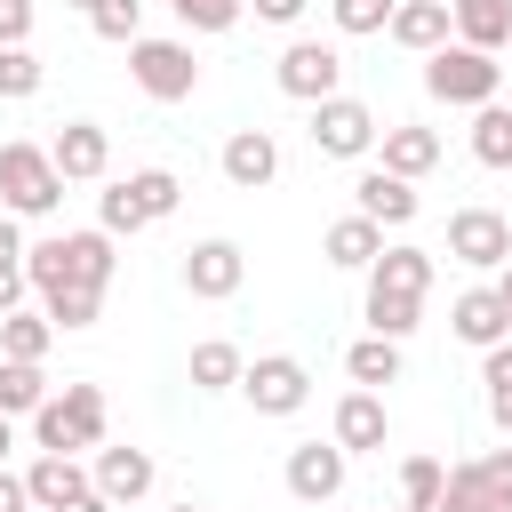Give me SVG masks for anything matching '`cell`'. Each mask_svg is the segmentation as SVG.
Returning <instances> with one entry per match:
<instances>
[{"mask_svg": "<svg viewBox=\"0 0 512 512\" xmlns=\"http://www.w3.org/2000/svg\"><path fill=\"white\" fill-rule=\"evenodd\" d=\"M120 256H112V232H56V240H32L24 248V280L48 296V288H112Z\"/></svg>", "mask_w": 512, "mask_h": 512, "instance_id": "obj_1", "label": "cell"}, {"mask_svg": "<svg viewBox=\"0 0 512 512\" xmlns=\"http://www.w3.org/2000/svg\"><path fill=\"white\" fill-rule=\"evenodd\" d=\"M104 424H112L104 384H64V392H48L32 408V440L56 448V456H96L104 448Z\"/></svg>", "mask_w": 512, "mask_h": 512, "instance_id": "obj_2", "label": "cell"}, {"mask_svg": "<svg viewBox=\"0 0 512 512\" xmlns=\"http://www.w3.org/2000/svg\"><path fill=\"white\" fill-rule=\"evenodd\" d=\"M176 200H184V184H176V168H136V176H120L104 200H96V224L120 240V232H144V224H160V216H176Z\"/></svg>", "mask_w": 512, "mask_h": 512, "instance_id": "obj_3", "label": "cell"}, {"mask_svg": "<svg viewBox=\"0 0 512 512\" xmlns=\"http://www.w3.org/2000/svg\"><path fill=\"white\" fill-rule=\"evenodd\" d=\"M56 200H64V176H56L48 144L8 136V144H0V208H8V216H56Z\"/></svg>", "mask_w": 512, "mask_h": 512, "instance_id": "obj_4", "label": "cell"}, {"mask_svg": "<svg viewBox=\"0 0 512 512\" xmlns=\"http://www.w3.org/2000/svg\"><path fill=\"white\" fill-rule=\"evenodd\" d=\"M424 88L440 96V104H496V88H504V64L488 56V48H464V40H448V48H432L424 56Z\"/></svg>", "mask_w": 512, "mask_h": 512, "instance_id": "obj_5", "label": "cell"}, {"mask_svg": "<svg viewBox=\"0 0 512 512\" xmlns=\"http://www.w3.org/2000/svg\"><path fill=\"white\" fill-rule=\"evenodd\" d=\"M128 80L152 96V104H184L192 88H200V56H192V40H128Z\"/></svg>", "mask_w": 512, "mask_h": 512, "instance_id": "obj_6", "label": "cell"}, {"mask_svg": "<svg viewBox=\"0 0 512 512\" xmlns=\"http://www.w3.org/2000/svg\"><path fill=\"white\" fill-rule=\"evenodd\" d=\"M232 392H248V408L256 416H296L304 400H312V368L296 360V352H256L248 368H240V384Z\"/></svg>", "mask_w": 512, "mask_h": 512, "instance_id": "obj_7", "label": "cell"}, {"mask_svg": "<svg viewBox=\"0 0 512 512\" xmlns=\"http://www.w3.org/2000/svg\"><path fill=\"white\" fill-rule=\"evenodd\" d=\"M376 136H384V128H376V112H368L360 96L336 88V96L312 104V152H328V160H368Z\"/></svg>", "mask_w": 512, "mask_h": 512, "instance_id": "obj_8", "label": "cell"}, {"mask_svg": "<svg viewBox=\"0 0 512 512\" xmlns=\"http://www.w3.org/2000/svg\"><path fill=\"white\" fill-rule=\"evenodd\" d=\"M272 80H280V96L320 104V96H336V88H344V56H336L328 40H288V48H280V64H272Z\"/></svg>", "mask_w": 512, "mask_h": 512, "instance_id": "obj_9", "label": "cell"}, {"mask_svg": "<svg viewBox=\"0 0 512 512\" xmlns=\"http://www.w3.org/2000/svg\"><path fill=\"white\" fill-rule=\"evenodd\" d=\"M448 256L472 264V272H496V264L512 256V216H496V208H456V216H448Z\"/></svg>", "mask_w": 512, "mask_h": 512, "instance_id": "obj_10", "label": "cell"}, {"mask_svg": "<svg viewBox=\"0 0 512 512\" xmlns=\"http://www.w3.org/2000/svg\"><path fill=\"white\" fill-rule=\"evenodd\" d=\"M240 280H248V256H240V240H192V248H184V288H192L200 304H224V296H240Z\"/></svg>", "mask_w": 512, "mask_h": 512, "instance_id": "obj_11", "label": "cell"}, {"mask_svg": "<svg viewBox=\"0 0 512 512\" xmlns=\"http://www.w3.org/2000/svg\"><path fill=\"white\" fill-rule=\"evenodd\" d=\"M88 480H96V496L120 512V504H144V496H152L160 464H152L144 448H112V440H104V448H96V464H88Z\"/></svg>", "mask_w": 512, "mask_h": 512, "instance_id": "obj_12", "label": "cell"}, {"mask_svg": "<svg viewBox=\"0 0 512 512\" xmlns=\"http://www.w3.org/2000/svg\"><path fill=\"white\" fill-rule=\"evenodd\" d=\"M344 472H352V456H344L336 440H304V448H288V496H296V504H328V496H344Z\"/></svg>", "mask_w": 512, "mask_h": 512, "instance_id": "obj_13", "label": "cell"}, {"mask_svg": "<svg viewBox=\"0 0 512 512\" xmlns=\"http://www.w3.org/2000/svg\"><path fill=\"white\" fill-rule=\"evenodd\" d=\"M48 160H56L64 184H96V176L112 168V136H104L96 120H64V128L48 136Z\"/></svg>", "mask_w": 512, "mask_h": 512, "instance_id": "obj_14", "label": "cell"}, {"mask_svg": "<svg viewBox=\"0 0 512 512\" xmlns=\"http://www.w3.org/2000/svg\"><path fill=\"white\" fill-rule=\"evenodd\" d=\"M216 168H224V184L264 192V184L280 176V144H272V128H232V136H224V152H216Z\"/></svg>", "mask_w": 512, "mask_h": 512, "instance_id": "obj_15", "label": "cell"}, {"mask_svg": "<svg viewBox=\"0 0 512 512\" xmlns=\"http://www.w3.org/2000/svg\"><path fill=\"white\" fill-rule=\"evenodd\" d=\"M448 328H456L472 352H488V344H504V336H512V304H504L496 288H464V296L448 304Z\"/></svg>", "mask_w": 512, "mask_h": 512, "instance_id": "obj_16", "label": "cell"}, {"mask_svg": "<svg viewBox=\"0 0 512 512\" xmlns=\"http://www.w3.org/2000/svg\"><path fill=\"white\" fill-rule=\"evenodd\" d=\"M24 488H32V512H64V504H80L96 480L80 472V456H56V448H40V456H32V472H24Z\"/></svg>", "mask_w": 512, "mask_h": 512, "instance_id": "obj_17", "label": "cell"}, {"mask_svg": "<svg viewBox=\"0 0 512 512\" xmlns=\"http://www.w3.org/2000/svg\"><path fill=\"white\" fill-rule=\"evenodd\" d=\"M352 200H360V216L368 224H416V184L408 176H392V168H360V184H352Z\"/></svg>", "mask_w": 512, "mask_h": 512, "instance_id": "obj_18", "label": "cell"}, {"mask_svg": "<svg viewBox=\"0 0 512 512\" xmlns=\"http://www.w3.org/2000/svg\"><path fill=\"white\" fill-rule=\"evenodd\" d=\"M384 432H392V416H384V392H344L336 400V448L344 456H368V448H384Z\"/></svg>", "mask_w": 512, "mask_h": 512, "instance_id": "obj_19", "label": "cell"}, {"mask_svg": "<svg viewBox=\"0 0 512 512\" xmlns=\"http://www.w3.org/2000/svg\"><path fill=\"white\" fill-rule=\"evenodd\" d=\"M408 56H432V48H448V0H392V24H384Z\"/></svg>", "mask_w": 512, "mask_h": 512, "instance_id": "obj_20", "label": "cell"}, {"mask_svg": "<svg viewBox=\"0 0 512 512\" xmlns=\"http://www.w3.org/2000/svg\"><path fill=\"white\" fill-rule=\"evenodd\" d=\"M376 144H384V160H376V168H392V176H408V184L440 168V128H416V120H400V128H384Z\"/></svg>", "mask_w": 512, "mask_h": 512, "instance_id": "obj_21", "label": "cell"}, {"mask_svg": "<svg viewBox=\"0 0 512 512\" xmlns=\"http://www.w3.org/2000/svg\"><path fill=\"white\" fill-rule=\"evenodd\" d=\"M320 256H328L336 272H368V264L384 256V224H368V216L352 208V216H336V224H328V240H320Z\"/></svg>", "mask_w": 512, "mask_h": 512, "instance_id": "obj_22", "label": "cell"}, {"mask_svg": "<svg viewBox=\"0 0 512 512\" xmlns=\"http://www.w3.org/2000/svg\"><path fill=\"white\" fill-rule=\"evenodd\" d=\"M448 24L464 48H512V0H448Z\"/></svg>", "mask_w": 512, "mask_h": 512, "instance_id": "obj_23", "label": "cell"}, {"mask_svg": "<svg viewBox=\"0 0 512 512\" xmlns=\"http://www.w3.org/2000/svg\"><path fill=\"white\" fill-rule=\"evenodd\" d=\"M360 320H368V336H392V344H408V336L424 328V296H400V288H368Z\"/></svg>", "mask_w": 512, "mask_h": 512, "instance_id": "obj_24", "label": "cell"}, {"mask_svg": "<svg viewBox=\"0 0 512 512\" xmlns=\"http://www.w3.org/2000/svg\"><path fill=\"white\" fill-rule=\"evenodd\" d=\"M368 288H400V296H424L432 288V248H384L368 264Z\"/></svg>", "mask_w": 512, "mask_h": 512, "instance_id": "obj_25", "label": "cell"}, {"mask_svg": "<svg viewBox=\"0 0 512 512\" xmlns=\"http://www.w3.org/2000/svg\"><path fill=\"white\" fill-rule=\"evenodd\" d=\"M344 376H352L360 392H384V384H400V344H392V336H360V344L344 352Z\"/></svg>", "mask_w": 512, "mask_h": 512, "instance_id": "obj_26", "label": "cell"}, {"mask_svg": "<svg viewBox=\"0 0 512 512\" xmlns=\"http://www.w3.org/2000/svg\"><path fill=\"white\" fill-rule=\"evenodd\" d=\"M48 344H56V320L48 312H8L0 320V360H48Z\"/></svg>", "mask_w": 512, "mask_h": 512, "instance_id": "obj_27", "label": "cell"}, {"mask_svg": "<svg viewBox=\"0 0 512 512\" xmlns=\"http://www.w3.org/2000/svg\"><path fill=\"white\" fill-rule=\"evenodd\" d=\"M240 344L232 336H208V344H192V392H232L240 384Z\"/></svg>", "mask_w": 512, "mask_h": 512, "instance_id": "obj_28", "label": "cell"}, {"mask_svg": "<svg viewBox=\"0 0 512 512\" xmlns=\"http://www.w3.org/2000/svg\"><path fill=\"white\" fill-rule=\"evenodd\" d=\"M472 160L480 168H512V104H480L472 112Z\"/></svg>", "mask_w": 512, "mask_h": 512, "instance_id": "obj_29", "label": "cell"}, {"mask_svg": "<svg viewBox=\"0 0 512 512\" xmlns=\"http://www.w3.org/2000/svg\"><path fill=\"white\" fill-rule=\"evenodd\" d=\"M40 400H48L40 360H0V416H32Z\"/></svg>", "mask_w": 512, "mask_h": 512, "instance_id": "obj_30", "label": "cell"}, {"mask_svg": "<svg viewBox=\"0 0 512 512\" xmlns=\"http://www.w3.org/2000/svg\"><path fill=\"white\" fill-rule=\"evenodd\" d=\"M480 384H488V416H496V432L512 440V336L480 352Z\"/></svg>", "mask_w": 512, "mask_h": 512, "instance_id": "obj_31", "label": "cell"}, {"mask_svg": "<svg viewBox=\"0 0 512 512\" xmlns=\"http://www.w3.org/2000/svg\"><path fill=\"white\" fill-rule=\"evenodd\" d=\"M40 312L56 320V336H64V328H96V312H104V288H48V296H40Z\"/></svg>", "mask_w": 512, "mask_h": 512, "instance_id": "obj_32", "label": "cell"}, {"mask_svg": "<svg viewBox=\"0 0 512 512\" xmlns=\"http://www.w3.org/2000/svg\"><path fill=\"white\" fill-rule=\"evenodd\" d=\"M440 480H448L440 456H400V512H424L440 496Z\"/></svg>", "mask_w": 512, "mask_h": 512, "instance_id": "obj_33", "label": "cell"}, {"mask_svg": "<svg viewBox=\"0 0 512 512\" xmlns=\"http://www.w3.org/2000/svg\"><path fill=\"white\" fill-rule=\"evenodd\" d=\"M88 32L112 40V48H128V40L144 32V0H96V8H88Z\"/></svg>", "mask_w": 512, "mask_h": 512, "instance_id": "obj_34", "label": "cell"}, {"mask_svg": "<svg viewBox=\"0 0 512 512\" xmlns=\"http://www.w3.org/2000/svg\"><path fill=\"white\" fill-rule=\"evenodd\" d=\"M40 80H48V64L16 40V48H0V96L8 104H24V96H40Z\"/></svg>", "mask_w": 512, "mask_h": 512, "instance_id": "obj_35", "label": "cell"}, {"mask_svg": "<svg viewBox=\"0 0 512 512\" xmlns=\"http://www.w3.org/2000/svg\"><path fill=\"white\" fill-rule=\"evenodd\" d=\"M472 480H480V512H512V448L472 456Z\"/></svg>", "mask_w": 512, "mask_h": 512, "instance_id": "obj_36", "label": "cell"}, {"mask_svg": "<svg viewBox=\"0 0 512 512\" xmlns=\"http://www.w3.org/2000/svg\"><path fill=\"white\" fill-rule=\"evenodd\" d=\"M168 8H176L184 32H232L248 16V0H168Z\"/></svg>", "mask_w": 512, "mask_h": 512, "instance_id": "obj_37", "label": "cell"}, {"mask_svg": "<svg viewBox=\"0 0 512 512\" xmlns=\"http://www.w3.org/2000/svg\"><path fill=\"white\" fill-rule=\"evenodd\" d=\"M328 16H336V32L368 40V32H384V24H392V0H328Z\"/></svg>", "mask_w": 512, "mask_h": 512, "instance_id": "obj_38", "label": "cell"}, {"mask_svg": "<svg viewBox=\"0 0 512 512\" xmlns=\"http://www.w3.org/2000/svg\"><path fill=\"white\" fill-rule=\"evenodd\" d=\"M32 0H0V48H16V40H32Z\"/></svg>", "mask_w": 512, "mask_h": 512, "instance_id": "obj_39", "label": "cell"}, {"mask_svg": "<svg viewBox=\"0 0 512 512\" xmlns=\"http://www.w3.org/2000/svg\"><path fill=\"white\" fill-rule=\"evenodd\" d=\"M24 288H32V280H24V264H0V320L24 304Z\"/></svg>", "mask_w": 512, "mask_h": 512, "instance_id": "obj_40", "label": "cell"}, {"mask_svg": "<svg viewBox=\"0 0 512 512\" xmlns=\"http://www.w3.org/2000/svg\"><path fill=\"white\" fill-rule=\"evenodd\" d=\"M0 512H32V488H24V472H8V464H0Z\"/></svg>", "mask_w": 512, "mask_h": 512, "instance_id": "obj_41", "label": "cell"}, {"mask_svg": "<svg viewBox=\"0 0 512 512\" xmlns=\"http://www.w3.org/2000/svg\"><path fill=\"white\" fill-rule=\"evenodd\" d=\"M248 8H256V24H296L312 0H248Z\"/></svg>", "mask_w": 512, "mask_h": 512, "instance_id": "obj_42", "label": "cell"}, {"mask_svg": "<svg viewBox=\"0 0 512 512\" xmlns=\"http://www.w3.org/2000/svg\"><path fill=\"white\" fill-rule=\"evenodd\" d=\"M0 264H24V232H16V216H0Z\"/></svg>", "mask_w": 512, "mask_h": 512, "instance_id": "obj_43", "label": "cell"}, {"mask_svg": "<svg viewBox=\"0 0 512 512\" xmlns=\"http://www.w3.org/2000/svg\"><path fill=\"white\" fill-rule=\"evenodd\" d=\"M488 288H496V296H504V304H512V256H504V264H496V280H488Z\"/></svg>", "mask_w": 512, "mask_h": 512, "instance_id": "obj_44", "label": "cell"}, {"mask_svg": "<svg viewBox=\"0 0 512 512\" xmlns=\"http://www.w3.org/2000/svg\"><path fill=\"white\" fill-rule=\"evenodd\" d=\"M64 512H112V504H104V496L88 488V496H80V504H64Z\"/></svg>", "mask_w": 512, "mask_h": 512, "instance_id": "obj_45", "label": "cell"}, {"mask_svg": "<svg viewBox=\"0 0 512 512\" xmlns=\"http://www.w3.org/2000/svg\"><path fill=\"white\" fill-rule=\"evenodd\" d=\"M8 448H16V416H0V464H8Z\"/></svg>", "mask_w": 512, "mask_h": 512, "instance_id": "obj_46", "label": "cell"}, {"mask_svg": "<svg viewBox=\"0 0 512 512\" xmlns=\"http://www.w3.org/2000/svg\"><path fill=\"white\" fill-rule=\"evenodd\" d=\"M64 8H80V16H88V8H96V0H64Z\"/></svg>", "mask_w": 512, "mask_h": 512, "instance_id": "obj_47", "label": "cell"}, {"mask_svg": "<svg viewBox=\"0 0 512 512\" xmlns=\"http://www.w3.org/2000/svg\"><path fill=\"white\" fill-rule=\"evenodd\" d=\"M168 512H200V504H168Z\"/></svg>", "mask_w": 512, "mask_h": 512, "instance_id": "obj_48", "label": "cell"}, {"mask_svg": "<svg viewBox=\"0 0 512 512\" xmlns=\"http://www.w3.org/2000/svg\"><path fill=\"white\" fill-rule=\"evenodd\" d=\"M376 512H384V504H376Z\"/></svg>", "mask_w": 512, "mask_h": 512, "instance_id": "obj_49", "label": "cell"}]
</instances>
